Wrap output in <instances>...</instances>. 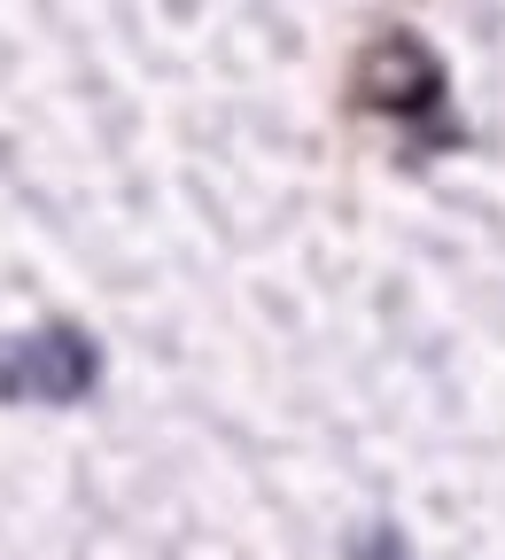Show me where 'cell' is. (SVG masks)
Wrapping results in <instances>:
<instances>
[{
    "label": "cell",
    "mask_w": 505,
    "mask_h": 560,
    "mask_svg": "<svg viewBox=\"0 0 505 560\" xmlns=\"http://www.w3.org/2000/svg\"><path fill=\"white\" fill-rule=\"evenodd\" d=\"M94 382H102V350L79 327H39V335H16L0 350V397L62 405V397H86Z\"/></svg>",
    "instance_id": "6da1fadb"
},
{
    "label": "cell",
    "mask_w": 505,
    "mask_h": 560,
    "mask_svg": "<svg viewBox=\"0 0 505 560\" xmlns=\"http://www.w3.org/2000/svg\"><path fill=\"white\" fill-rule=\"evenodd\" d=\"M366 102L381 109V117H397V125H412V140L436 125V109H444V70H436V55H427L420 39H381L374 55H366Z\"/></svg>",
    "instance_id": "7a4b0ae2"
}]
</instances>
